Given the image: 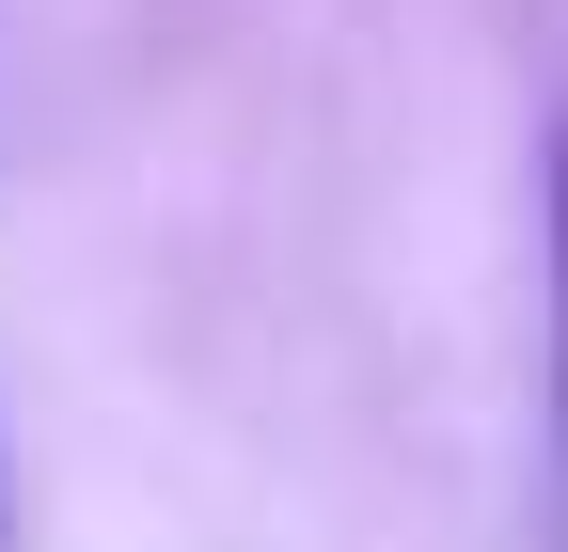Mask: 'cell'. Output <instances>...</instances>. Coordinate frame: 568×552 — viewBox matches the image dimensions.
Segmentation results:
<instances>
[{"instance_id":"1","label":"cell","mask_w":568,"mask_h":552,"mask_svg":"<svg viewBox=\"0 0 568 552\" xmlns=\"http://www.w3.org/2000/svg\"><path fill=\"white\" fill-rule=\"evenodd\" d=\"M537 427H552V536H568V111L537 143Z\"/></svg>"},{"instance_id":"2","label":"cell","mask_w":568,"mask_h":552,"mask_svg":"<svg viewBox=\"0 0 568 552\" xmlns=\"http://www.w3.org/2000/svg\"><path fill=\"white\" fill-rule=\"evenodd\" d=\"M0 536H17V473H0Z\"/></svg>"}]
</instances>
